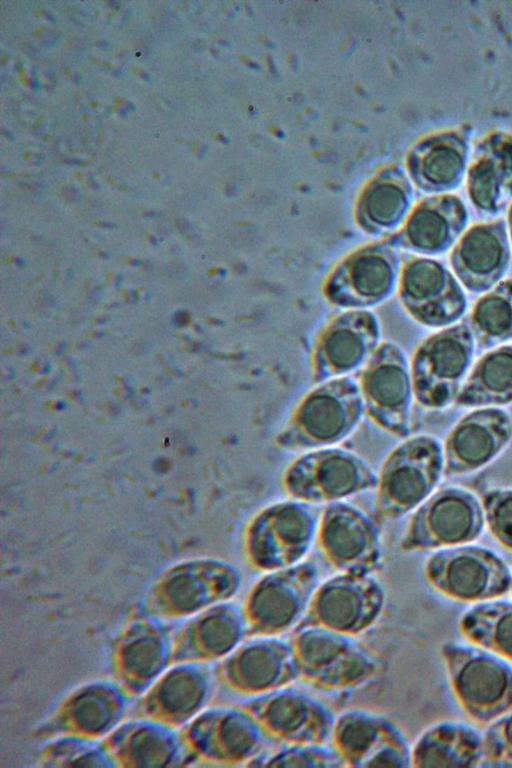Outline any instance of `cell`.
<instances>
[{"label": "cell", "instance_id": "cell-27", "mask_svg": "<svg viewBox=\"0 0 512 768\" xmlns=\"http://www.w3.org/2000/svg\"><path fill=\"white\" fill-rule=\"evenodd\" d=\"M512 403V344L484 354L466 379L455 405L503 406Z\"/></svg>", "mask_w": 512, "mask_h": 768}, {"label": "cell", "instance_id": "cell-15", "mask_svg": "<svg viewBox=\"0 0 512 768\" xmlns=\"http://www.w3.org/2000/svg\"><path fill=\"white\" fill-rule=\"evenodd\" d=\"M399 255L394 241L358 248L329 273L323 295L333 305L362 308L387 299L399 280Z\"/></svg>", "mask_w": 512, "mask_h": 768}, {"label": "cell", "instance_id": "cell-1", "mask_svg": "<svg viewBox=\"0 0 512 768\" xmlns=\"http://www.w3.org/2000/svg\"><path fill=\"white\" fill-rule=\"evenodd\" d=\"M364 414L359 383L348 377L330 379L300 400L275 443L286 451L332 447L357 429Z\"/></svg>", "mask_w": 512, "mask_h": 768}, {"label": "cell", "instance_id": "cell-33", "mask_svg": "<svg viewBox=\"0 0 512 768\" xmlns=\"http://www.w3.org/2000/svg\"><path fill=\"white\" fill-rule=\"evenodd\" d=\"M207 694V684L200 674L179 673L164 683L160 699L164 707L175 713L190 712L198 707Z\"/></svg>", "mask_w": 512, "mask_h": 768}, {"label": "cell", "instance_id": "cell-14", "mask_svg": "<svg viewBox=\"0 0 512 768\" xmlns=\"http://www.w3.org/2000/svg\"><path fill=\"white\" fill-rule=\"evenodd\" d=\"M365 413L381 430L399 438L411 431L413 386L403 351L386 342L369 358L359 381Z\"/></svg>", "mask_w": 512, "mask_h": 768}, {"label": "cell", "instance_id": "cell-4", "mask_svg": "<svg viewBox=\"0 0 512 768\" xmlns=\"http://www.w3.org/2000/svg\"><path fill=\"white\" fill-rule=\"evenodd\" d=\"M317 527L306 503H273L248 522L243 536L245 559L253 570L265 573L296 565L316 541Z\"/></svg>", "mask_w": 512, "mask_h": 768}, {"label": "cell", "instance_id": "cell-2", "mask_svg": "<svg viewBox=\"0 0 512 768\" xmlns=\"http://www.w3.org/2000/svg\"><path fill=\"white\" fill-rule=\"evenodd\" d=\"M289 643L298 679L318 690H354L379 673L377 660L353 636L310 626L293 630Z\"/></svg>", "mask_w": 512, "mask_h": 768}, {"label": "cell", "instance_id": "cell-22", "mask_svg": "<svg viewBox=\"0 0 512 768\" xmlns=\"http://www.w3.org/2000/svg\"><path fill=\"white\" fill-rule=\"evenodd\" d=\"M466 192L475 211L492 217L512 203V133L492 130L473 147Z\"/></svg>", "mask_w": 512, "mask_h": 768}, {"label": "cell", "instance_id": "cell-7", "mask_svg": "<svg viewBox=\"0 0 512 768\" xmlns=\"http://www.w3.org/2000/svg\"><path fill=\"white\" fill-rule=\"evenodd\" d=\"M475 339L471 327L462 322L422 341L410 367L413 393L428 409H443L455 403L471 366Z\"/></svg>", "mask_w": 512, "mask_h": 768}, {"label": "cell", "instance_id": "cell-18", "mask_svg": "<svg viewBox=\"0 0 512 768\" xmlns=\"http://www.w3.org/2000/svg\"><path fill=\"white\" fill-rule=\"evenodd\" d=\"M380 326L366 310H348L331 319L319 334L311 355L317 382L344 376L364 364L378 347Z\"/></svg>", "mask_w": 512, "mask_h": 768}, {"label": "cell", "instance_id": "cell-24", "mask_svg": "<svg viewBox=\"0 0 512 768\" xmlns=\"http://www.w3.org/2000/svg\"><path fill=\"white\" fill-rule=\"evenodd\" d=\"M469 213L455 194H440L420 202L394 243L426 256L447 252L464 234Z\"/></svg>", "mask_w": 512, "mask_h": 768}, {"label": "cell", "instance_id": "cell-36", "mask_svg": "<svg viewBox=\"0 0 512 768\" xmlns=\"http://www.w3.org/2000/svg\"><path fill=\"white\" fill-rule=\"evenodd\" d=\"M74 717L79 726L88 731L102 730L112 718V705L97 693L81 696L74 705Z\"/></svg>", "mask_w": 512, "mask_h": 768}, {"label": "cell", "instance_id": "cell-35", "mask_svg": "<svg viewBox=\"0 0 512 768\" xmlns=\"http://www.w3.org/2000/svg\"><path fill=\"white\" fill-rule=\"evenodd\" d=\"M484 760L488 765H512V711L493 723L483 736Z\"/></svg>", "mask_w": 512, "mask_h": 768}, {"label": "cell", "instance_id": "cell-30", "mask_svg": "<svg viewBox=\"0 0 512 768\" xmlns=\"http://www.w3.org/2000/svg\"><path fill=\"white\" fill-rule=\"evenodd\" d=\"M411 203V191L404 182H384L371 186L363 195L360 214L370 231L388 230L405 217Z\"/></svg>", "mask_w": 512, "mask_h": 768}, {"label": "cell", "instance_id": "cell-20", "mask_svg": "<svg viewBox=\"0 0 512 768\" xmlns=\"http://www.w3.org/2000/svg\"><path fill=\"white\" fill-rule=\"evenodd\" d=\"M512 440V418L503 409L483 407L463 416L444 443V477L468 474L492 462Z\"/></svg>", "mask_w": 512, "mask_h": 768}, {"label": "cell", "instance_id": "cell-21", "mask_svg": "<svg viewBox=\"0 0 512 768\" xmlns=\"http://www.w3.org/2000/svg\"><path fill=\"white\" fill-rule=\"evenodd\" d=\"M511 261V245L504 219L477 223L455 244L449 262L457 279L472 293L492 289Z\"/></svg>", "mask_w": 512, "mask_h": 768}, {"label": "cell", "instance_id": "cell-16", "mask_svg": "<svg viewBox=\"0 0 512 768\" xmlns=\"http://www.w3.org/2000/svg\"><path fill=\"white\" fill-rule=\"evenodd\" d=\"M315 542L323 559L338 572L373 574L380 567L379 526L352 504L337 501L325 508Z\"/></svg>", "mask_w": 512, "mask_h": 768}, {"label": "cell", "instance_id": "cell-25", "mask_svg": "<svg viewBox=\"0 0 512 768\" xmlns=\"http://www.w3.org/2000/svg\"><path fill=\"white\" fill-rule=\"evenodd\" d=\"M265 738L257 721L240 706L211 713L200 725L202 749L227 764H249L262 752Z\"/></svg>", "mask_w": 512, "mask_h": 768}, {"label": "cell", "instance_id": "cell-3", "mask_svg": "<svg viewBox=\"0 0 512 768\" xmlns=\"http://www.w3.org/2000/svg\"><path fill=\"white\" fill-rule=\"evenodd\" d=\"M444 472L441 443L416 435L396 446L384 460L376 486L375 515L379 522L398 519L421 505Z\"/></svg>", "mask_w": 512, "mask_h": 768}, {"label": "cell", "instance_id": "cell-40", "mask_svg": "<svg viewBox=\"0 0 512 768\" xmlns=\"http://www.w3.org/2000/svg\"><path fill=\"white\" fill-rule=\"evenodd\" d=\"M511 593H512V583H511Z\"/></svg>", "mask_w": 512, "mask_h": 768}, {"label": "cell", "instance_id": "cell-6", "mask_svg": "<svg viewBox=\"0 0 512 768\" xmlns=\"http://www.w3.org/2000/svg\"><path fill=\"white\" fill-rule=\"evenodd\" d=\"M377 483L378 474L362 457L333 446L299 456L281 478L283 491L306 504L341 501L376 488Z\"/></svg>", "mask_w": 512, "mask_h": 768}, {"label": "cell", "instance_id": "cell-17", "mask_svg": "<svg viewBox=\"0 0 512 768\" xmlns=\"http://www.w3.org/2000/svg\"><path fill=\"white\" fill-rule=\"evenodd\" d=\"M398 296L409 315L420 324L446 327L467 310V298L452 272L440 261L412 256L401 268Z\"/></svg>", "mask_w": 512, "mask_h": 768}, {"label": "cell", "instance_id": "cell-34", "mask_svg": "<svg viewBox=\"0 0 512 768\" xmlns=\"http://www.w3.org/2000/svg\"><path fill=\"white\" fill-rule=\"evenodd\" d=\"M481 504L490 533L512 552V489H489L482 494Z\"/></svg>", "mask_w": 512, "mask_h": 768}, {"label": "cell", "instance_id": "cell-23", "mask_svg": "<svg viewBox=\"0 0 512 768\" xmlns=\"http://www.w3.org/2000/svg\"><path fill=\"white\" fill-rule=\"evenodd\" d=\"M474 127L462 124L435 132L421 141L411 156V171L425 192L446 194L466 178Z\"/></svg>", "mask_w": 512, "mask_h": 768}, {"label": "cell", "instance_id": "cell-13", "mask_svg": "<svg viewBox=\"0 0 512 768\" xmlns=\"http://www.w3.org/2000/svg\"><path fill=\"white\" fill-rule=\"evenodd\" d=\"M239 706L267 738L283 745L326 744L336 717L314 696L288 686L250 697Z\"/></svg>", "mask_w": 512, "mask_h": 768}, {"label": "cell", "instance_id": "cell-26", "mask_svg": "<svg viewBox=\"0 0 512 768\" xmlns=\"http://www.w3.org/2000/svg\"><path fill=\"white\" fill-rule=\"evenodd\" d=\"M483 737L470 726L441 722L424 731L411 748V767H478Z\"/></svg>", "mask_w": 512, "mask_h": 768}, {"label": "cell", "instance_id": "cell-28", "mask_svg": "<svg viewBox=\"0 0 512 768\" xmlns=\"http://www.w3.org/2000/svg\"><path fill=\"white\" fill-rule=\"evenodd\" d=\"M459 629L469 641L512 661V603H479L463 613Z\"/></svg>", "mask_w": 512, "mask_h": 768}, {"label": "cell", "instance_id": "cell-10", "mask_svg": "<svg viewBox=\"0 0 512 768\" xmlns=\"http://www.w3.org/2000/svg\"><path fill=\"white\" fill-rule=\"evenodd\" d=\"M484 520L482 504L472 492L442 487L418 506L399 547L414 552L467 544L481 535Z\"/></svg>", "mask_w": 512, "mask_h": 768}, {"label": "cell", "instance_id": "cell-29", "mask_svg": "<svg viewBox=\"0 0 512 768\" xmlns=\"http://www.w3.org/2000/svg\"><path fill=\"white\" fill-rule=\"evenodd\" d=\"M470 327L480 348L512 339V278L499 282L475 302Z\"/></svg>", "mask_w": 512, "mask_h": 768}, {"label": "cell", "instance_id": "cell-11", "mask_svg": "<svg viewBox=\"0 0 512 768\" xmlns=\"http://www.w3.org/2000/svg\"><path fill=\"white\" fill-rule=\"evenodd\" d=\"M423 573L436 591L462 602L502 596L512 583L505 562L491 550L477 546L440 550L427 559Z\"/></svg>", "mask_w": 512, "mask_h": 768}, {"label": "cell", "instance_id": "cell-12", "mask_svg": "<svg viewBox=\"0 0 512 768\" xmlns=\"http://www.w3.org/2000/svg\"><path fill=\"white\" fill-rule=\"evenodd\" d=\"M330 747L344 767H411V748L390 719L363 709H349L335 717Z\"/></svg>", "mask_w": 512, "mask_h": 768}, {"label": "cell", "instance_id": "cell-5", "mask_svg": "<svg viewBox=\"0 0 512 768\" xmlns=\"http://www.w3.org/2000/svg\"><path fill=\"white\" fill-rule=\"evenodd\" d=\"M319 584V569L308 561L267 572L248 590L241 606L247 637H279L294 630Z\"/></svg>", "mask_w": 512, "mask_h": 768}, {"label": "cell", "instance_id": "cell-8", "mask_svg": "<svg viewBox=\"0 0 512 768\" xmlns=\"http://www.w3.org/2000/svg\"><path fill=\"white\" fill-rule=\"evenodd\" d=\"M441 654L454 695L474 721L486 724L512 709V667L506 661L453 642Z\"/></svg>", "mask_w": 512, "mask_h": 768}, {"label": "cell", "instance_id": "cell-37", "mask_svg": "<svg viewBox=\"0 0 512 768\" xmlns=\"http://www.w3.org/2000/svg\"><path fill=\"white\" fill-rule=\"evenodd\" d=\"M124 658L132 672L142 677L151 676L160 664V645L152 637L137 639L127 646Z\"/></svg>", "mask_w": 512, "mask_h": 768}, {"label": "cell", "instance_id": "cell-38", "mask_svg": "<svg viewBox=\"0 0 512 768\" xmlns=\"http://www.w3.org/2000/svg\"><path fill=\"white\" fill-rule=\"evenodd\" d=\"M132 755L138 765L160 766L167 759L168 748L160 736L141 732L132 742Z\"/></svg>", "mask_w": 512, "mask_h": 768}, {"label": "cell", "instance_id": "cell-9", "mask_svg": "<svg viewBox=\"0 0 512 768\" xmlns=\"http://www.w3.org/2000/svg\"><path fill=\"white\" fill-rule=\"evenodd\" d=\"M385 605V589L372 574L339 572L318 585L295 629L314 626L356 637L378 622Z\"/></svg>", "mask_w": 512, "mask_h": 768}, {"label": "cell", "instance_id": "cell-39", "mask_svg": "<svg viewBox=\"0 0 512 768\" xmlns=\"http://www.w3.org/2000/svg\"><path fill=\"white\" fill-rule=\"evenodd\" d=\"M507 229L509 231L511 243H512V203L509 205L507 209Z\"/></svg>", "mask_w": 512, "mask_h": 768}, {"label": "cell", "instance_id": "cell-31", "mask_svg": "<svg viewBox=\"0 0 512 768\" xmlns=\"http://www.w3.org/2000/svg\"><path fill=\"white\" fill-rule=\"evenodd\" d=\"M199 640L202 650L209 657L228 656L247 636L242 608L235 604H223L200 621Z\"/></svg>", "mask_w": 512, "mask_h": 768}, {"label": "cell", "instance_id": "cell-19", "mask_svg": "<svg viewBox=\"0 0 512 768\" xmlns=\"http://www.w3.org/2000/svg\"><path fill=\"white\" fill-rule=\"evenodd\" d=\"M250 638L234 649L221 667L222 678L230 689L253 697L298 679L289 641L278 636Z\"/></svg>", "mask_w": 512, "mask_h": 768}, {"label": "cell", "instance_id": "cell-32", "mask_svg": "<svg viewBox=\"0 0 512 768\" xmlns=\"http://www.w3.org/2000/svg\"><path fill=\"white\" fill-rule=\"evenodd\" d=\"M249 766L257 767H344L331 747L319 744H292L256 756Z\"/></svg>", "mask_w": 512, "mask_h": 768}]
</instances>
